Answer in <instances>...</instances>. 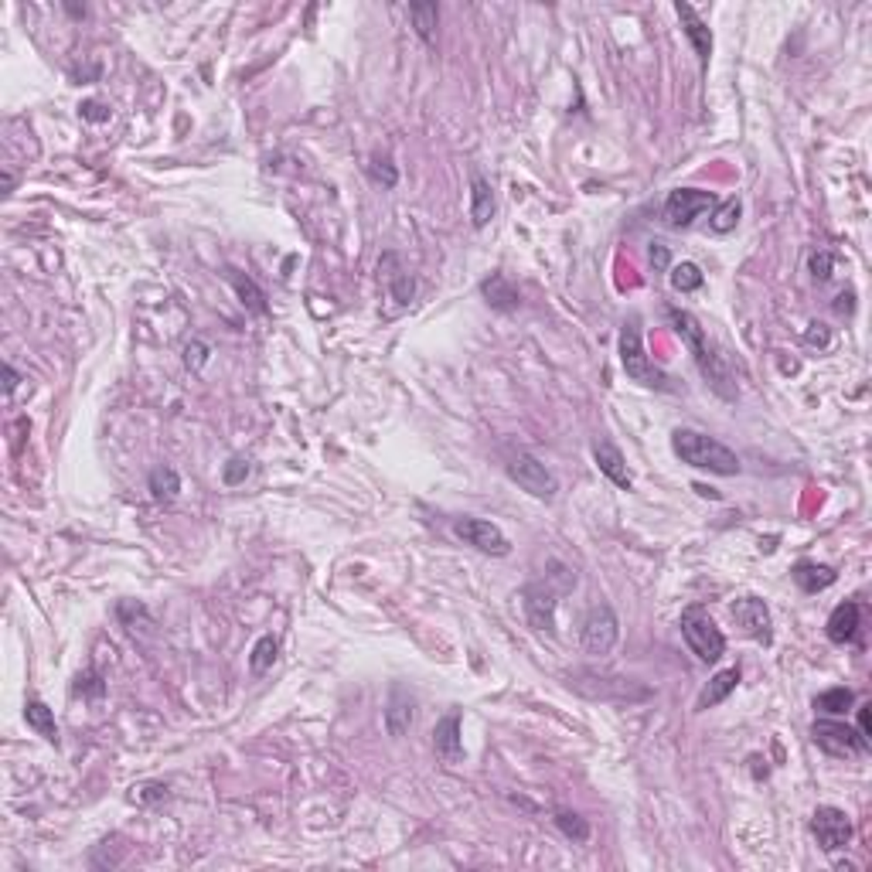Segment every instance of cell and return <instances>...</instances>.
Here are the masks:
<instances>
[{
  "instance_id": "6da1fadb",
  "label": "cell",
  "mask_w": 872,
  "mask_h": 872,
  "mask_svg": "<svg viewBox=\"0 0 872 872\" xmlns=\"http://www.w3.org/2000/svg\"><path fill=\"white\" fill-rule=\"evenodd\" d=\"M668 321H672V328L681 334V341L689 345L692 351V358H696L698 371L705 375V382L716 388L722 399H737V388H733V379H729V371L722 365V358H719L713 345H709V338H705V330L698 324L696 317L689 311H681V307H668Z\"/></svg>"
},
{
  "instance_id": "7a4b0ae2",
  "label": "cell",
  "mask_w": 872,
  "mask_h": 872,
  "mask_svg": "<svg viewBox=\"0 0 872 872\" xmlns=\"http://www.w3.org/2000/svg\"><path fill=\"white\" fill-rule=\"evenodd\" d=\"M672 450L681 464L696 467V470H709L719 477H737L739 474V457L726 444H719L716 436L698 433V429H675L672 433Z\"/></svg>"
},
{
  "instance_id": "3957f363",
  "label": "cell",
  "mask_w": 872,
  "mask_h": 872,
  "mask_svg": "<svg viewBox=\"0 0 872 872\" xmlns=\"http://www.w3.org/2000/svg\"><path fill=\"white\" fill-rule=\"evenodd\" d=\"M621 365H623V371H627V379L644 388H658V392H675V388H679L668 371L658 369V365L648 358L644 341H640L638 321H627V324L621 328Z\"/></svg>"
},
{
  "instance_id": "277c9868",
  "label": "cell",
  "mask_w": 872,
  "mask_h": 872,
  "mask_svg": "<svg viewBox=\"0 0 872 872\" xmlns=\"http://www.w3.org/2000/svg\"><path fill=\"white\" fill-rule=\"evenodd\" d=\"M681 638L685 644L692 648V655H696L702 664H716L722 655H726V638H722V631L716 627V621L709 617V610L705 607H685L681 610Z\"/></svg>"
},
{
  "instance_id": "5b68a950",
  "label": "cell",
  "mask_w": 872,
  "mask_h": 872,
  "mask_svg": "<svg viewBox=\"0 0 872 872\" xmlns=\"http://www.w3.org/2000/svg\"><path fill=\"white\" fill-rule=\"evenodd\" d=\"M811 739L818 750H825L828 756H842V760L869 754V739L838 719H818L811 726Z\"/></svg>"
},
{
  "instance_id": "8992f818",
  "label": "cell",
  "mask_w": 872,
  "mask_h": 872,
  "mask_svg": "<svg viewBox=\"0 0 872 872\" xmlns=\"http://www.w3.org/2000/svg\"><path fill=\"white\" fill-rule=\"evenodd\" d=\"M617 640H621V621H617L614 607H607V603L590 607V614H586L583 631H580L583 651L603 658V655H610V651L617 648Z\"/></svg>"
},
{
  "instance_id": "52a82bcc",
  "label": "cell",
  "mask_w": 872,
  "mask_h": 872,
  "mask_svg": "<svg viewBox=\"0 0 872 872\" xmlns=\"http://www.w3.org/2000/svg\"><path fill=\"white\" fill-rule=\"evenodd\" d=\"M504 470H508V477H511L515 485L522 487V491H528L532 498H539V501H552L556 491H559L556 474H552L539 457H532V453H515Z\"/></svg>"
},
{
  "instance_id": "ba28073f",
  "label": "cell",
  "mask_w": 872,
  "mask_h": 872,
  "mask_svg": "<svg viewBox=\"0 0 872 872\" xmlns=\"http://www.w3.org/2000/svg\"><path fill=\"white\" fill-rule=\"evenodd\" d=\"M719 205V198L713 192H702V188H675V192L664 198V222L672 229H689L698 215L713 212Z\"/></svg>"
},
{
  "instance_id": "9c48e42d",
  "label": "cell",
  "mask_w": 872,
  "mask_h": 872,
  "mask_svg": "<svg viewBox=\"0 0 872 872\" xmlns=\"http://www.w3.org/2000/svg\"><path fill=\"white\" fill-rule=\"evenodd\" d=\"M450 528H453V535H457L460 542L474 545V549L485 552V556H508V552H511V542L504 539V532L494 522L464 515V518H453Z\"/></svg>"
},
{
  "instance_id": "30bf717a",
  "label": "cell",
  "mask_w": 872,
  "mask_h": 872,
  "mask_svg": "<svg viewBox=\"0 0 872 872\" xmlns=\"http://www.w3.org/2000/svg\"><path fill=\"white\" fill-rule=\"evenodd\" d=\"M811 832L821 845V852H842L849 842H852V818L842 811V808H832V804H821L818 811L811 814Z\"/></svg>"
},
{
  "instance_id": "8fae6325",
  "label": "cell",
  "mask_w": 872,
  "mask_h": 872,
  "mask_svg": "<svg viewBox=\"0 0 872 872\" xmlns=\"http://www.w3.org/2000/svg\"><path fill=\"white\" fill-rule=\"evenodd\" d=\"M729 614H733V621H737V627L746 634V638H754L756 644H763V648L774 644L770 607L760 600V597H739V600L729 607Z\"/></svg>"
},
{
  "instance_id": "7c38bea8",
  "label": "cell",
  "mask_w": 872,
  "mask_h": 872,
  "mask_svg": "<svg viewBox=\"0 0 872 872\" xmlns=\"http://www.w3.org/2000/svg\"><path fill=\"white\" fill-rule=\"evenodd\" d=\"M556 590H549L545 583H532L522 590V607H525V621L532 623L535 631L552 634L556 631Z\"/></svg>"
},
{
  "instance_id": "4fadbf2b",
  "label": "cell",
  "mask_w": 872,
  "mask_h": 872,
  "mask_svg": "<svg viewBox=\"0 0 872 872\" xmlns=\"http://www.w3.org/2000/svg\"><path fill=\"white\" fill-rule=\"evenodd\" d=\"M675 14L681 20V31H685V38L692 41V52H696V59L702 69H709V59H713V31H709V24L698 18V11L692 4H675Z\"/></svg>"
},
{
  "instance_id": "5bb4252c",
  "label": "cell",
  "mask_w": 872,
  "mask_h": 872,
  "mask_svg": "<svg viewBox=\"0 0 872 872\" xmlns=\"http://www.w3.org/2000/svg\"><path fill=\"white\" fill-rule=\"evenodd\" d=\"M593 460H597L600 474L610 481V485L621 487V491H631L634 477H631V470H627V460H623L621 446L610 444V440H597V444H593Z\"/></svg>"
},
{
  "instance_id": "9a60e30c",
  "label": "cell",
  "mask_w": 872,
  "mask_h": 872,
  "mask_svg": "<svg viewBox=\"0 0 872 872\" xmlns=\"http://www.w3.org/2000/svg\"><path fill=\"white\" fill-rule=\"evenodd\" d=\"M859 627H862V610L855 600H845L832 610V617L825 623V634L832 644H852L859 638Z\"/></svg>"
},
{
  "instance_id": "2e32d148",
  "label": "cell",
  "mask_w": 872,
  "mask_h": 872,
  "mask_svg": "<svg viewBox=\"0 0 872 872\" xmlns=\"http://www.w3.org/2000/svg\"><path fill=\"white\" fill-rule=\"evenodd\" d=\"M416 719V698L406 692V685H392L386 705V729L392 737H403Z\"/></svg>"
},
{
  "instance_id": "e0dca14e",
  "label": "cell",
  "mask_w": 872,
  "mask_h": 872,
  "mask_svg": "<svg viewBox=\"0 0 872 872\" xmlns=\"http://www.w3.org/2000/svg\"><path fill=\"white\" fill-rule=\"evenodd\" d=\"M481 297L487 300V307L491 311H501V314H515L522 307V297L518 290L511 287V280L504 276V273H491L485 283H481Z\"/></svg>"
},
{
  "instance_id": "ac0fdd59",
  "label": "cell",
  "mask_w": 872,
  "mask_h": 872,
  "mask_svg": "<svg viewBox=\"0 0 872 872\" xmlns=\"http://www.w3.org/2000/svg\"><path fill=\"white\" fill-rule=\"evenodd\" d=\"M433 746L446 763H457L464 756V739H460V713H446L436 729H433Z\"/></svg>"
},
{
  "instance_id": "d6986e66",
  "label": "cell",
  "mask_w": 872,
  "mask_h": 872,
  "mask_svg": "<svg viewBox=\"0 0 872 872\" xmlns=\"http://www.w3.org/2000/svg\"><path fill=\"white\" fill-rule=\"evenodd\" d=\"M494 215V188L481 171L470 175V222L474 229H485Z\"/></svg>"
},
{
  "instance_id": "ffe728a7",
  "label": "cell",
  "mask_w": 872,
  "mask_h": 872,
  "mask_svg": "<svg viewBox=\"0 0 872 872\" xmlns=\"http://www.w3.org/2000/svg\"><path fill=\"white\" fill-rule=\"evenodd\" d=\"M791 580H795L804 593H821V590H828V586L838 580V573H835L832 566H818V562L801 559L795 569H791Z\"/></svg>"
},
{
  "instance_id": "44dd1931",
  "label": "cell",
  "mask_w": 872,
  "mask_h": 872,
  "mask_svg": "<svg viewBox=\"0 0 872 872\" xmlns=\"http://www.w3.org/2000/svg\"><path fill=\"white\" fill-rule=\"evenodd\" d=\"M739 685V668H726V672H719L713 675V681L702 689V696H698L696 709L698 713H705V709H716L719 702H726V698L737 692Z\"/></svg>"
},
{
  "instance_id": "7402d4cb",
  "label": "cell",
  "mask_w": 872,
  "mask_h": 872,
  "mask_svg": "<svg viewBox=\"0 0 872 872\" xmlns=\"http://www.w3.org/2000/svg\"><path fill=\"white\" fill-rule=\"evenodd\" d=\"M24 719H28V726L38 733L41 739H48V743H59V726H55V713L41 702V698H31L28 705H24Z\"/></svg>"
},
{
  "instance_id": "603a6c76",
  "label": "cell",
  "mask_w": 872,
  "mask_h": 872,
  "mask_svg": "<svg viewBox=\"0 0 872 872\" xmlns=\"http://www.w3.org/2000/svg\"><path fill=\"white\" fill-rule=\"evenodd\" d=\"M229 283H232V290L239 293V304H242L246 311H252V314H266V311H270V307H266V293L259 290V287L252 283L249 276H242V273L229 270Z\"/></svg>"
},
{
  "instance_id": "cb8c5ba5",
  "label": "cell",
  "mask_w": 872,
  "mask_h": 872,
  "mask_svg": "<svg viewBox=\"0 0 872 872\" xmlns=\"http://www.w3.org/2000/svg\"><path fill=\"white\" fill-rule=\"evenodd\" d=\"M855 705V692L838 685V689H825L821 696H814V709L825 713V716H845Z\"/></svg>"
},
{
  "instance_id": "d4e9b609",
  "label": "cell",
  "mask_w": 872,
  "mask_h": 872,
  "mask_svg": "<svg viewBox=\"0 0 872 872\" xmlns=\"http://www.w3.org/2000/svg\"><path fill=\"white\" fill-rule=\"evenodd\" d=\"M151 494H154L157 501H175L177 491H181V477H177L175 467H157L151 470Z\"/></svg>"
},
{
  "instance_id": "484cf974",
  "label": "cell",
  "mask_w": 872,
  "mask_h": 872,
  "mask_svg": "<svg viewBox=\"0 0 872 872\" xmlns=\"http://www.w3.org/2000/svg\"><path fill=\"white\" fill-rule=\"evenodd\" d=\"M552 821H556V828H559V832L566 835L569 842H576V845H586V842H590V821H586L583 814L566 811V808H559Z\"/></svg>"
},
{
  "instance_id": "4316f807",
  "label": "cell",
  "mask_w": 872,
  "mask_h": 872,
  "mask_svg": "<svg viewBox=\"0 0 872 872\" xmlns=\"http://www.w3.org/2000/svg\"><path fill=\"white\" fill-rule=\"evenodd\" d=\"M668 280L679 293H696L705 283V273L698 270L696 263H675V266H668Z\"/></svg>"
},
{
  "instance_id": "83f0119b",
  "label": "cell",
  "mask_w": 872,
  "mask_h": 872,
  "mask_svg": "<svg viewBox=\"0 0 872 872\" xmlns=\"http://www.w3.org/2000/svg\"><path fill=\"white\" fill-rule=\"evenodd\" d=\"M276 651H280V640L273 638V634H263V638L256 640V648H252L249 655L252 675H266L273 668V661H276Z\"/></svg>"
},
{
  "instance_id": "f1b7e54d",
  "label": "cell",
  "mask_w": 872,
  "mask_h": 872,
  "mask_svg": "<svg viewBox=\"0 0 872 872\" xmlns=\"http://www.w3.org/2000/svg\"><path fill=\"white\" fill-rule=\"evenodd\" d=\"M409 18H412V28L423 41H433V28L440 20V7L436 4H409Z\"/></svg>"
},
{
  "instance_id": "f546056e",
  "label": "cell",
  "mask_w": 872,
  "mask_h": 872,
  "mask_svg": "<svg viewBox=\"0 0 872 872\" xmlns=\"http://www.w3.org/2000/svg\"><path fill=\"white\" fill-rule=\"evenodd\" d=\"M739 215H743V205H739V198H726V201H719L716 208H713V232H733L739 222Z\"/></svg>"
},
{
  "instance_id": "4dcf8cb0",
  "label": "cell",
  "mask_w": 872,
  "mask_h": 872,
  "mask_svg": "<svg viewBox=\"0 0 872 872\" xmlns=\"http://www.w3.org/2000/svg\"><path fill=\"white\" fill-rule=\"evenodd\" d=\"M808 266H811V276L818 280V283H828V280H832V270H835V252L832 249L811 252Z\"/></svg>"
},
{
  "instance_id": "1f68e13d",
  "label": "cell",
  "mask_w": 872,
  "mask_h": 872,
  "mask_svg": "<svg viewBox=\"0 0 872 872\" xmlns=\"http://www.w3.org/2000/svg\"><path fill=\"white\" fill-rule=\"evenodd\" d=\"M388 290H392V297H395L399 304H409L412 293H416V283H412V276H409L406 270H395V273H388Z\"/></svg>"
},
{
  "instance_id": "d6a6232c",
  "label": "cell",
  "mask_w": 872,
  "mask_h": 872,
  "mask_svg": "<svg viewBox=\"0 0 872 872\" xmlns=\"http://www.w3.org/2000/svg\"><path fill=\"white\" fill-rule=\"evenodd\" d=\"M369 177L375 181V184H382V188H395V181H399V171H395V167H392L388 160H382V157H371Z\"/></svg>"
},
{
  "instance_id": "836d02e7",
  "label": "cell",
  "mask_w": 872,
  "mask_h": 872,
  "mask_svg": "<svg viewBox=\"0 0 872 872\" xmlns=\"http://www.w3.org/2000/svg\"><path fill=\"white\" fill-rule=\"evenodd\" d=\"M76 696H86V698H102L106 696V681L99 672H86V675H78L76 679Z\"/></svg>"
},
{
  "instance_id": "e575fe53",
  "label": "cell",
  "mask_w": 872,
  "mask_h": 872,
  "mask_svg": "<svg viewBox=\"0 0 872 872\" xmlns=\"http://www.w3.org/2000/svg\"><path fill=\"white\" fill-rule=\"evenodd\" d=\"M246 477H249V460H246V457H232L229 464L222 467V481H225L229 487L242 485Z\"/></svg>"
},
{
  "instance_id": "d590c367",
  "label": "cell",
  "mask_w": 872,
  "mask_h": 872,
  "mask_svg": "<svg viewBox=\"0 0 872 872\" xmlns=\"http://www.w3.org/2000/svg\"><path fill=\"white\" fill-rule=\"evenodd\" d=\"M208 358H212V348H208L205 341H192V345L184 348V365H188L192 371L201 369V365H205Z\"/></svg>"
},
{
  "instance_id": "8d00e7d4",
  "label": "cell",
  "mask_w": 872,
  "mask_h": 872,
  "mask_svg": "<svg viewBox=\"0 0 872 872\" xmlns=\"http://www.w3.org/2000/svg\"><path fill=\"white\" fill-rule=\"evenodd\" d=\"M804 345H811V348H828V345H832V330L825 328V324H808V330H804Z\"/></svg>"
},
{
  "instance_id": "74e56055",
  "label": "cell",
  "mask_w": 872,
  "mask_h": 872,
  "mask_svg": "<svg viewBox=\"0 0 872 872\" xmlns=\"http://www.w3.org/2000/svg\"><path fill=\"white\" fill-rule=\"evenodd\" d=\"M78 113L89 119V123H106V119H110V106H102L99 99H86V102L78 106Z\"/></svg>"
},
{
  "instance_id": "f35d334b",
  "label": "cell",
  "mask_w": 872,
  "mask_h": 872,
  "mask_svg": "<svg viewBox=\"0 0 872 872\" xmlns=\"http://www.w3.org/2000/svg\"><path fill=\"white\" fill-rule=\"evenodd\" d=\"M160 797H167V784H143L140 791L134 787V795L130 801H140V804H151V801H160Z\"/></svg>"
},
{
  "instance_id": "ab89813d",
  "label": "cell",
  "mask_w": 872,
  "mask_h": 872,
  "mask_svg": "<svg viewBox=\"0 0 872 872\" xmlns=\"http://www.w3.org/2000/svg\"><path fill=\"white\" fill-rule=\"evenodd\" d=\"M651 263H655L658 270H668V246L655 242V246H651Z\"/></svg>"
},
{
  "instance_id": "60d3db41",
  "label": "cell",
  "mask_w": 872,
  "mask_h": 872,
  "mask_svg": "<svg viewBox=\"0 0 872 872\" xmlns=\"http://www.w3.org/2000/svg\"><path fill=\"white\" fill-rule=\"evenodd\" d=\"M18 382H20V375L14 371V365H4V392H7V395H14Z\"/></svg>"
},
{
  "instance_id": "b9f144b4",
  "label": "cell",
  "mask_w": 872,
  "mask_h": 872,
  "mask_svg": "<svg viewBox=\"0 0 872 872\" xmlns=\"http://www.w3.org/2000/svg\"><path fill=\"white\" fill-rule=\"evenodd\" d=\"M869 709L872 705H862V709H859V733H862L866 739H869Z\"/></svg>"
},
{
  "instance_id": "7bdbcfd3",
  "label": "cell",
  "mask_w": 872,
  "mask_h": 872,
  "mask_svg": "<svg viewBox=\"0 0 872 872\" xmlns=\"http://www.w3.org/2000/svg\"><path fill=\"white\" fill-rule=\"evenodd\" d=\"M852 300H855L852 293H842V297H838V304H835V311H838V314H852V307H855Z\"/></svg>"
}]
</instances>
